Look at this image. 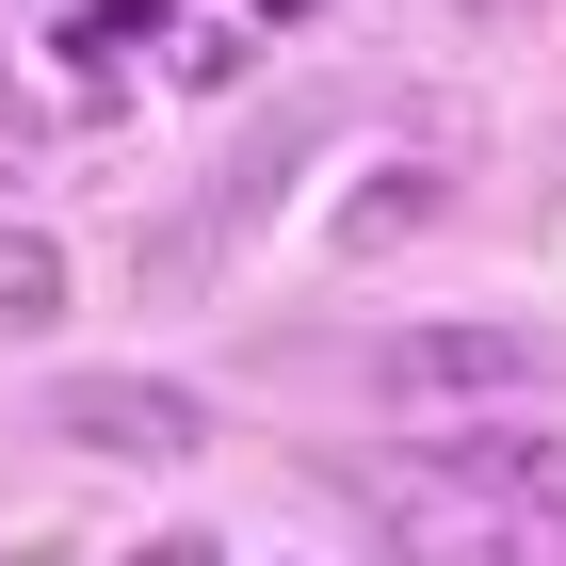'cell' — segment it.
Returning <instances> with one entry per match:
<instances>
[{
	"instance_id": "cell-3",
	"label": "cell",
	"mask_w": 566,
	"mask_h": 566,
	"mask_svg": "<svg viewBox=\"0 0 566 566\" xmlns=\"http://www.w3.org/2000/svg\"><path fill=\"white\" fill-rule=\"evenodd\" d=\"M356 389L373 405H502V389H534V340L518 324H405V340L356 356Z\"/></svg>"
},
{
	"instance_id": "cell-7",
	"label": "cell",
	"mask_w": 566,
	"mask_h": 566,
	"mask_svg": "<svg viewBox=\"0 0 566 566\" xmlns=\"http://www.w3.org/2000/svg\"><path fill=\"white\" fill-rule=\"evenodd\" d=\"M130 33H163V0H82V33H65V49H82V65H114Z\"/></svg>"
},
{
	"instance_id": "cell-5",
	"label": "cell",
	"mask_w": 566,
	"mask_h": 566,
	"mask_svg": "<svg viewBox=\"0 0 566 566\" xmlns=\"http://www.w3.org/2000/svg\"><path fill=\"white\" fill-rule=\"evenodd\" d=\"M437 211H453V163H389V178H356V211H340V260H389V243H421Z\"/></svg>"
},
{
	"instance_id": "cell-4",
	"label": "cell",
	"mask_w": 566,
	"mask_h": 566,
	"mask_svg": "<svg viewBox=\"0 0 566 566\" xmlns=\"http://www.w3.org/2000/svg\"><path fill=\"white\" fill-rule=\"evenodd\" d=\"M453 485H485V502H534V518H566V421H453L421 437Z\"/></svg>"
},
{
	"instance_id": "cell-2",
	"label": "cell",
	"mask_w": 566,
	"mask_h": 566,
	"mask_svg": "<svg viewBox=\"0 0 566 566\" xmlns=\"http://www.w3.org/2000/svg\"><path fill=\"white\" fill-rule=\"evenodd\" d=\"M65 453H130V470H178V453H211V405L195 389H163V373H49V405H33Z\"/></svg>"
},
{
	"instance_id": "cell-9",
	"label": "cell",
	"mask_w": 566,
	"mask_h": 566,
	"mask_svg": "<svg viewBox=\"0 0 566 566\" xmlns=\"http://www.w3.org/2000/svg\"><path fill=\"white\" fill-rule=\"evenodd\" d=\"M130 566H211V534H146V551Z\"/></svg>"
},
{
	"instance_id": "cell-8",
	"label": "cell",
	"mask_w": 566,
	"mask_h": 566,
	"mask_svg": "<svg viewBox=\"0 0 566 566\" xmlns=\"http://www.w3.org/2000/svg\"><path fill=\"white\" fill-rule=\"evenodd\" d=\"M0 178H49V114H33L17 82H0Z\"/></svg>"
},
{
	"instance_id": "cell-1",
	"label": "cell",
	"mask_w": 566,
	"mask_h": 566,
	"mask_svg": "<svg viewBox=\"0 0 566 566\" xmlns=\"http://www.w3.org/2000/svg\"><path fill=\"white\" fill-rule=\"evenodd\" d=\"M340 502H373L389 566H566V518L485 502V485H453L437 453H340Z\"/></svg>"
},
{
	"instance_id": "cell-10",
	"label": "cell",
	"mask_w": 566,
	"mask_h": 566,
	"mask_svg": "<svg viewBox=\"0 0 566 566\" xmlns=\"http://www.w3.org/2000/svg\"><path fill=\"white\" fill-rule=\"evenodd\" d=\"M260 17H307V0H260Z\"/></svg>"
},
{
	"instance_id": "cell-6",
	"label": "cell",
	"mask_w": 566,
	"mask_h": 566,
	"mask_svg": "<svg viewBox=\"0 0 566 566\" xmlns=\"http://www.w3.org/2000/svg\"><path fill=\"white\" fill-rule=\"evenodd\" d=\"M49 324H65V243L0 227V340H49Z\"/></svg>"
}]
</instances>
